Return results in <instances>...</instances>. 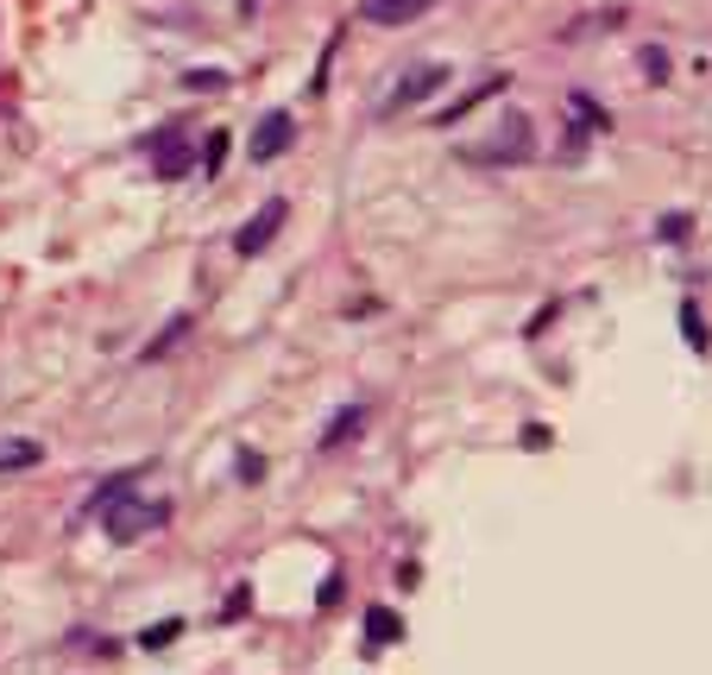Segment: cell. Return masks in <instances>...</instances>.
Wrapping results in <instances>:
<instances>
[{
  "label": "cell",
  "instance_id": "obj_14",
  "mask_svg": "<svg viewBox=\"0 0 712 675\" xmlns=\"http://www.w3.org/2000/svg\"><path fill=\"white\" fill-rule=\"evenodd\" d=\"M492 89H504V77H492V82H480V89H467V96H461V101H454V108H442V127H454V120H461V115H467V108H480V101H485V96H492Z\"/></svg>",
  "mask_w": 712,
  "mask_h": 675
},
{
  "label": "cell",
  "instance_id": "obj_1",
  "mask_svg": "<svg viewBox=\"0 0 712 675\" xmlns=\"http://www.w3.org/2000/svg\"><path fill=\"white\" fill-rule=\"evenodd\" d=\"M96 518H101V530H108L114 543H139L146 530H158V524L171 518V505H164V499H139V493L120 486L114 499L96 505Z\"/></svg>",
  "mask_w": 712,
  "mask_h": 675
},
{
  "label": "cell",
  "instance_id": "obj_16",
  "mask_svg": "<svg viewBox=\"0 0 712 675\" xmlns=\"http://www.w3.org/2000/svg\"><path fill=\"white\" fill-rule=\"evenodd\" d=\"M183 89H228V70H183Z\"/></svg>",
  "mask_w": 712,
  "mask_h": 675
},
{
  "label": "cell",
  "instance_id": "obj_7",
  "mask_svg": "<svg viewBox=\"0 0 712 675\" xmlns=\"http://www.w3.org/2000/svg\"><path fill=\"white\" fill-rule=\"evenodd\" d=\"M435 0H367L360 13H367L372 26H410V20H423Z\"/></svg>",
  "mask_w": 712,
  "mask_h": 675
},
{
  "label": "cell",
  "instance_id": "obj_10",
  "mask_svg": "<svg viewBox=\"0 0 712 675\" xmlns=\"http://www.w3.org/2000/svg\"><path fill=\"white\" fill-rule=\"evenodd\" d=\"M360 429H367V410H360V405H353V410H341V417H334V424L322 429V448H347L353 436H360Z\"/></svg>",
  "mask_w": 712,
  "mask_h": 675
},
{
  "label": "cell",
  "instance_id": "obj_13",
  "mask_svg": "<svg viewBox=\"0 0 712 675\" xmlns=\"http://www.w3.org/2000/svg\"><path fill=\"white\" fill-rule=\"evenodd\" d=\"M681 335H688L693 354H706V316H700V304H693V297L681 304Z\"/></svg>",
  "mask_w": 712,
  "mask_h": 675
},
{
  "label": "cell",
  "instance_id": "obj_3",
  "mask_svg": "<svg viewBox=\"0 0 712 675\" xmlns=\"http://www.w3.org/2000/svg\"><path fill=\"white\" fill-rule=\"evenodd\" d=\"M290 221V202L284 196H271V202H259V209L247 215V221H240V234H233V252H240V259H252V252H265L271 240H278V228H284Z\"/></svg>",
  "mask_w": 712,
  "mask_h": 675
},
{
  "label": "cell",
  "instance_id": "obj_9",
  "mask_svg": "<svg viewBox=\"0 0 712 675\" xmlns=\"http://www.w3.org/2000/svg\"><path fill=\"white\" fill-rule=\"evenodd\" d=\"M44 443H32V436H7L0 443V474H26V467H39Z\"/></svg>",
  "mask_w": 712,
  "mask_h": 675
},
{
  "label": "cell",
  "instance_id": "obj_15",
  "mask_svg": "<svg viewBox=\"0 0 712 675\" xmlns=\"http://www.w3.org/2000/svg\"><path fill=\"white\" fill-rule=\"evenodd\" d=\"M228 146H233V133H209V146H202V171H221V165H228Z\"/></svg>",
  "mask_w": 712,
  "mask_h": 675
},
{
  "label": "cell",
  "instance_id": "obj_6",
  "mask_svg": "<svg viewBox=\"0 0 712 675\" xmlns=\"http://www.w3.org/2000/svg\"><path fill=\"white\" fill-rule=\"evenodd\" d=\"M146 152H152V171L158 177H190V139L152 133V139H146Z\"/></svg>",
  "mask_w": 712,
  "mask_h": 675
},
{
  "label": "cell",
  "instance_id": "obj_17",
  "mask_svg": "<svg viewBox=\"0 0 712 675\" xmlns=\"http://www.w3.org/2000/svg\"><path fill=\"white\" fill-rule=\"evenodd\" d=\"M568 108H574V120H593V127H612V120H605V108H593V101H586V96H568Z\"/></svg>",
  "mask_w": 712,
  "mask_h": 675
},
{
  "label": "cell",
  "instance_id": "obj_18",
  "mask_svg": "<svg viewBox=\"0 0 712 675\" xmlns=\"http://www.w3.org/2000/svg\"><path fill=\"white\" fill-rule=\"evenodd\" d=\"M341 594H347V580H341V575H328V580H322V594H315V606L328 613V606H341Z\"/></svg>",
  "mask_w": 712,
  "mask_h": 675
},
{
  "label": "cell",
  "instance_id": "obj_4",
  "mask_svg": "<svg viewBox=\"0 0 712 675\" xmlns=\"http://www.w3.org/2000/svg\"><path fill=\"white\" fill-rule=\"evenodd\" d=\"M290 139H297V120H290V108H271L259 127H252V165H271V158H284L290 152Z\"/></svg>",
  "mask_w": 712,
  "mask_h": 675
},
{
  "label": "cell",
  "instance_id": "obj_2",
  "mask_svg": "<svg viewBox=\"0 0 712 675\" xmlns=\"http://www.w3.org/2000/svg\"><path fill=\"white\" fill-rule=\"evenodd\" d=\"M435 89H448V63H410L404 77H398V89H391V96L379 101V115H404V108L429 101Z\"/></svg>",
  "mask_w": 712,
  "mask_h": 675
},
{
  "label": "cell",
  "instance_id": "obj_19",
  "mask_svg": "<svg viewBox=\"0 0 712 675\" xmlns=\"http://www.w3.org/2000/svg\"><path fill=\"white\" fill-rule=\"evenodd\" d=\"M555 443V429L549 424H523V448H549Z\"/></svg>",
  "mask_w": 712,
  "mask_h": 675
},
{
  "label": "cell",
  "instance_id": "obj_12",
  "mask_svg": "<svg viewBox=\"0 0 712 675\" xmlns=\"http://www.w3.org/2000/svg\"><path fill=\"white\" fill-rule=\"evenodd\" d=\"M177 632H183V618H158V625H146V632H139V651H171Z\"/></svg>",
  "mask_w": 712,
  "mask_h": 675
},
{
  "label": "cell",
  "instance_id": "obj_11",
  "mask_svg": "<svg viewBox=\"0 0 712 675\" xmlns=\"http://www.w3.org/2000/svg\"><path fill=\"white\" fill-rule=\"evenodd\" d=\"M183 335H190V316H171V322L158 328V341H146V348H139V360H158V354H171Z\"/></svg>",
  "mask_w": 712,
  "mask_h": 675
},
{
  "label": "cell",
  "instance_id": "obj_8",
  "mask_svg": "<svg viewBox=\"0 0 712 675\" xmlns=\"http://www.w3.org/2000/svg\"><path fill=\"white\" fill-rule=\"evenodd\" d=\"M398 637H404V618L391 613V606H372V613H367V656L391 651Z\"/></svg>",
  "mask_w": 712,
  "mask_h": 675
},
{
  "label": "cell",
  "instance_id": "obj_5",
  "mask_svg": "<svg viewBox=\"0 0 712 675\" xmlns=\"http://www.w3.org/2000/svg\"><path fill=\"white\" fill-rule=\"evenodd\" d=\"M480 165H518V158H530V120L523 115H504V133L499 146H485V152H473Z\"/></svg>",
  "mask_w": 712,
  "mask_h": 675
},
{
  "label": "cell",
  "instance_id": "obj_21",
  "mask_svg": "<svg viewBox=\"0 0 712 675\" xmlns=\"http://www.w3.org/2000/svg\"><path fill=\"white\" fill-rule=\"evenodd\" d=\"M233 467H240V480H259V474H265V461H259V455H240Z\"/></svg>",
  "mask_w": 712,
  "mask_h": 675
},
{
  "label": "cell",
  "instance_id": "obj_20",
  "mask_svg": "<svg viewBox=\"0 0 712 675\" xmlns=\"http://www.w3.org/2000/svg\"><path fill=\"white\" fill-rule=\"evenodd\" d=\"M247 613H252V587L240 580V587H233V599H228V618H247Z\"/></svg>",
  "mask_w": 712,
  "mask_h": 675
}]
</instances>
